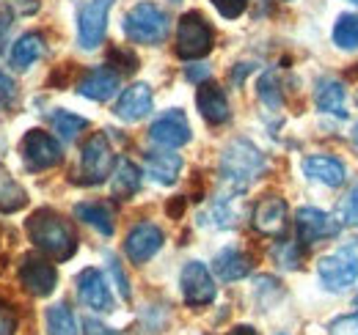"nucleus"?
Listing matches in <instances>:
<instances>
[{"label":"nucleus","mask_w":358,"mask_h":335,"mask_svg":"<svg viewBox=\"0 0 358 335\" xmlns=\"http://www.w3.org/2000/svg\"><path fill=\"white\" fill-rule=\"evenodd\" d=\"M25 231L31 237V242L47 253L55 261H69L78 251V237L75 228L52 209H36L31 214V220L25 223Z\"/></svg>","instance_id":"obj_1"},{"label":"nucleus","mask_w":358,"mask_h":335,"mask_svg":"<svg viewBox=\"0 0 358 335\" xmlns=\"http://www.w3.org/2000/svg\"><path fill=\"white\" fill-rule=\"evenodd\" d=\"M265 154L245 137H234L221 154V176L231 193H245L262 173H265Z\"/></svg>","instance_id":"obj_2"},{"label":"nucleus","mask_w":358,"mask_h":335,"mask_svg":"<svg viewBox=\"0 0 358 335\" xmlns=\"http://www.w3.org/2000/svg\"><path fill=\"white\" fill-rule=\"evenodd\" d=\"M124 36L135 44H160L169 36V14L152 3L141 0L124 14Z\"/></svg>","instance_id":"obj_3"},{"label":"nucleus","mask_w":358,"mask_h":335,"mask_svg":"<svg viewBox=\"0 0 358 335\" xmlns=\"http://www.w3.org/2000/svg\"><path fill=\"white\" fill-rule=\"evenodd\" d=\"M317 275L328 292H348L358 281V253L353 248H339L331 255H322L317 264Z\"/></svg>","instance_id":"obj_4"},{"label":"nucleus","mask_w":358,"mask_h":335,"mask_svg":"<svg viewBox=\"0 0 358 335\" xmlns=\"http://www.w3.org/2000/svg\"><path fill=\"white\" fill-rule=\"evenodd\" d=\"M116 165V154L105 132H94L80 149V181L83 184H102Z\"/></svg>","instance_id":"obj_5"},{"label":"nucleus","mask_w":358,"mask_h":335,"mask_svg":"<svg viewBox=\"0 0 358 335\" xmlns=\"http://www.w3.org/2000/svg\"><path fill=\"white\" fill-rule=\"evenodd\" d=\"M213 50V28L199 11H187L177 25V55L185 61L204 58Z\"/></svg>","instance_id":"obj_6"},{"label":"nucleus","mask_w":358,"mask_h":335,"mask_svg":"<svg viewBox=\"0 0 358 335\" xmlns=\"http://www.w3.org/2000/svg\"><path fill=\"white\" fill-rule=\"evenodd\" d=\"M20 151H22V163L31 173H42L55 168L64 160V151H61V143L45 132V129H31L25 132L22 143H20Z\"/></svg>","instance_id":"obj_7"},{"label":"nucleus","mask_w":358,"mask_h":335,"mask_svg":"<svg viewBox=\"0 0 358 335\" xmlns=\"http://www.w3.org/2000/svg\"><path fill=\"white\" fill-rule=\"evenodd\" d=\"M179 289H182V297H185V302L190 308H204V305H210L218 297L215 278H213V272L201 261H187L182 267Z\"/></svg>","instance_id":"obj_8"},{"label":"nucleus","mask_w":358,"mask_h":335,"mask_svg":"<svg viewBox=\"0 0 358 335\" xmlns=\"http://www.w3.org/2000/svg\"><path fill=\"white\" fill-rule=\"evenodd\" d=\"M190 137H193V132H190V124H187V116L179 107L166 110L149 126V140L157 143L160 149H179V146L190 143Z\"/></svg>","instance_id":"obj_9"},{"label":"nucleus","mask_w":358,"mask_h":335,"mask_svg":"<svg viewBox=\"0 0 358 335\" xmlns=\"http://www.w3.org/2000/svg\"><path fill=\"white\" fill-rule=\"evenodd\" d=\"M113 0H89L83 8H80V17H78V44L83 50H96L102 39H105V31H108V11H110Z\"/></svg>","instance_id":"obj_10"},{"label":"nucleus","mask_w":358,"mask_h":335,"mask_svg":"<svg viewBox=\"0 0 358 335\" xmlns=\"http://www.w3.org/2000/svg\"><path fill=\"white\" fill-rule=\"evenodd\" d=\"M295 228H298V239L301 245H317L320 239H331L342 231V223L322 209L303 207L295 214Z\"/></svg>","instance_id":"obj_11"},{"label":"nucleus","mask_w":358,"mask_h":335,"mask_svg":"<svg viewBox=\"0 0 358 335\" xmlns=\"http://www.w3.org/2000/svg\"><path fill=\"white\" fill-rule=\"evenodd\" d=\"M20 283L25 286V292H31L34 297H50L58 286V272L45 258L28 255L20 264Z\"/></svg>","instance_id":"obj_12"},{"label":"nucleus","mask_w":358,"mask_h":335,"mask_svg":"<svg viewBox=\"0 0 358 335\" xmlns=\"http://www.w3.org/2000/svg\"><path fill=\"white\" fill-rule=\"evenodd\" d=\"M163 242H166V237L155 223H138L127 234V239H124V253H127V258L133 264L141 267L163 248Z\"/></svg>","instance_id":"obj_13"},{"label":"nucleus","mask_w":358,"mask_h":335,"mask_svg":"<svg viewBox=\"0 0 358 335\" xmlns=\"http://www.w3.org/2000/svg\"><path fill=\"white\" fill-rule=\"evenodd\" d=\"M152 105H155L152 88L146 83H133L130 88H124L119 94V99L113 105V113H116V119L135 124V121H141V119H146L152 113Z\"/></svg>","instance_id":"obj_14"},{"label":"nucleus","mask_w":358,"mask_h":335,"mask_svg":"<svg viewBox=\"0 0 358 335\" xmlns=\"http://www.w3.org/2000/svg\"><path fill=\"white\" fill-rule=\"evenodd\" d=\"M78 297L83 299V305H89L96 313H110L113 311V294L108 289L102 272L94 269V267L83 269L78 275Z\"/></svg>","instance_id":"obj_15"},{"label":"nucleus","mask_w":358,"mask_h":335,"mask_svg":"<svg viewBox=\"0 0 358 335\" xmlns=\"http://www.w3.org/2000/svg\"><path fill=\"white\" fill-rule=\"evenodd\" d=\"M287 201L278 198V195H268L262 198L257 207H254V214H251V223L254 228L262 234V237H281L284 228H287Z\"/></svg>","instance_id":"obj_16"},{"label":"nucleus","mask_w":358,"mask_h":335,"mask_svg":"<svg viewBox=\"0 0 358 335\" xmlns=\"http://www.w3.org/2000/svg\"><path fill=\"white\" fill-rule=\"evenodd\" d=\"M119 83H122L119 72H113L108 66H96V69H89L83 75V80L78 83V94L91 99V102H108L119 91Z\"/></svg>","instance_id":"obj_17"},{"label":"nucleus","mask_w":358,"mask_h":335,"mask_svg":"<svg viewBox=\"0 0 358 335\" xmlns=\"http://www.w3.org/2000/svg\"><path fill=\"white\" fill-rule=\"evenodd\" d=\"M196 105H199V113L204 116L207 124H226L231 110H229V99H226L224 88L215 83H201L199 85V94H196Z\"/></svg>","instance_id":"obj_18"},{"label":"nucleus","mask_w":358,"mask_h":335,"mask_svg":"<svg viewBox=\"0 0 358 335\" xmlns=\"http://www.w3.org/2000/svg\"><path fill=\"white\" fill-rule=\"evenodd\" d=\"M314 105L317 110L336 116V119H348V102H345V85L334 77H320L314 83Z\"/></svg>","instance_id":"obj_19"},{"label":"nucleus","mask_w":358,"mask_h":335,"mask_svg":"<svg viewBox=\"0 0 358 335\" xmlns=\"http://www.w3.org/2000/svg\"><path fill=\"white\" fill-rule=\"evenodd\" d=\"M303 173L325 184V187H342L345 179H348V170L342 165V160L336 157H328V154H314V157H306L303 160Z\"/></svg>","instance_id":"obj_20"},{"label":"nucleus","mask_w":358,"mask_h":335,"mask_svg":"<svg viewBox=\"0 0 358 335\" xmlns=\"http://www.w3.org/2000/svg\"><path fill=\"white\" fill-rule=\"evenodd\" d=\"M143 163H146V173H149L157 184H163V187H171L179 179V170H182V157L174 154L171 149L149 151V154L143 157Z\"/></svg>","instance_id":"obj_21"},{"label":"nucleus","mask_w":358,"mask_h":335,"mask_svg":"<svg viewBox=\"0 0 358 335\" xmlns=\"http://www.w3.org/2000/svg\"><path fill=\"white\" fill-rule=\"evenodd\" d=\"M213 269H215V275L221 281H226V283L243 281L251 272V258L243 251H237V248H224V251L213 258Z\"/></svg>","instance_id":"obj_22"},{"label":"nucleus","mask_w":358,"mask_h":335,"mask_svg":"<svg viewBox=\"0 0 358 335\" xmlns=\"http://www.w3.org/2000/svg\"><path fill=\"white\" fill-rule=\"evenodd\" d=\"M42 55H45V39H42V34H25V36H20V39L14 42L8 61H11V66H14L17 72H25V69H31Z\"/></svg>","instance_id":"obj_23"},{"label":"nucleus","mask_w":358,"mask_h":335,"mask_svg":"<svg viewBox=\"0 0 358 335\" xmlns=\"http://www.w3.org/2000/svg\"><path fill=\"white\" fill-rule=\"evenodd\" d=\"M75 217L83 220L91 228H96L102 237H113V231H116L113 211H110L108 204H102V201H83V204H78L75 207Z\"/></svg>","instance_id":"obj_24"},{"label":"nucleus","mask_w":358,"mask_h":335,"mask_svg":"<svg viewBox=\"0 0 358 335\" xmlns=\"http://www.w3.org/2000/svg\"><path fill=\"white\" fill-rule=\"evenodd\" d=\"M141 190V170L130 160H119V165L113 170V195L119 201L133 198L135 193Z\"/></svg>","instance_id":"obj_25"},{"label":"nucleus","mask_w":358,"mask_h":335,"mask_svg":"<svg viewBox=\"0 0 358 335\" xmlns=\"http://www.w3.org/2000/svg\"><path fill=\"white\" fill-rule=\"evenodd\" d=\"M47 335H80L78 330V319L72 313V308L66 302H55L45 311Z\"/></svg>","instance_id":"obj_26"},{"label":"nucleus","mask_w":358,"mask_h":335,"mask_svg":"<svg viewBox=\"0 0 358 335\" xmlns=\"http://www.w3.org/2000/svg\"><path fill=\"white\" fill-rule=\"evenodd\" d=\"M50 121H52V129L58 132V137H64V140H75V137L89 126V121H86L83 116L69 113V110H55V113L50 116Z\"/></svg>","instance_id":"obj_27"},{"label":"nucleus","mask_w":358,"mask_h":335,"mask_svg":"<svg viewBox=\"0 0 358 335\" xmlns=\"http://www.w3.org/2000/svg\"><path fill=\"white\" fill-rule=\"evenodd\" d=\"M231 195L226 198V195H221V198H215V204L210 207V211L201 217V223H207V225H213V228H231L234 225V220H237V211H234V207H231Z\"/></svg>","instance_id":"obj_28"},{"label":"nucleus","mask_w":358,"mask_h":335,"mask_svg":"<svg viewBox=\"0 0 358 335\" xmlns=\"http://www.w3.org/2000/svg\"><path fill=\"white\" fill-rule=\"evenodd\" d=\"M334 42L342 50H358V14H342L334 25Z\"/></svg>","instance_id":"obj_29"},{"label":"nucleus","mask_w":358,"mask_h":335,"mask_svg":"<svg viewBox=\"0 0 358 335\" xmlns=\"http://www.w3.org/2000/svg\"><path fill=\"white\" fill-rule=\"evenodd\" d=\"M25 207V190L6 173H0V209L17 211Z\"/></svg>","instance_id":"obj_30"},{"label":"nucleus","mask_w":358,"mask_h":335,"mask_svg":"<svg viewBox=\"0 0 358 335\" xmlns=\"http://www.w3.org/2000/svg\"><path fill=\"white\" fill-rule=\"evenodd\" d=\"M257 94H259V99L268 105L270 110H281V105H284V96H281V85H278V75L270 69L265 72L262 77H259V85H257Z\"/></svg>","instance_id":"obj_31"},{"label":"nucleus","mask_w":358,"mask_h":335,"mask_svg":"<svg viewBox=\"0 0 358 335\" xmlns=\"http://www.w3.org/2000/svg\"><path fill=\"white\" fill-rule=\"evenodd\" d=\"M270 253H273V261L284 269L301 267V245H295V242H275V248Z\"/></svg>","instance_id":"obj_32"},{"label":"nucleus","mask_w":358,"mask_h":335,"mask_svg":"<svg viewBox=\"0 0 358 335\" xmlns=\"http://www.w3.org/2000/svg\"><path fill=\"white\" fill-rule=\"evenodd\" d=\"M213 6L218 8V14H221L224 20H237V17L245 14L248 0H213Z\"/></svg>","instance_id":"obj_33"},{"label":"nucleus","mask_w":358,"mask_h":335,"mask_svg":"<svg viewBox=\"0 0 358 335\" xmlns=\"http://www.w3.org/2000/svg\"><path fill=\"white\" fill-rule=\"evenodd\" d=\"M342 220H345L348 225H356L358 228V184L350 187V193H348L345 201H342Z\"/></svg>","instance_id":"obj_34"},{"label":"nucleus","mask_w":358,"mask_h":335,"mask_svg":"<svg viewBox=\"0 0 358 335\" xmlns=\"http://www.w3.org/2000/svg\"><path fill=\"white\" fill-rule=\"evenodd\" d=\"M110 64H116L119 72H127V75H133L135 69H138V58H135L133 52L122 50V47H113L110 50Z\"/></svg>","instance_id":"obj_35"},{"label":"nucleus","mask_w":358,"mask_h":335,"mask_svg":"<svg viewBox=\"0 0 358 335\" xmlns=\"http://www.w3.org/2000/svg\"><path fill=\"white\" fill-rule=\"evenodd\" d=\"M328 335H358V313L334 319L328 327Z\"/></svg>","instance_id":"obj_36"},{"label":"nucleus","mask_w":358,"mask_h":335,"mask_svg":"<svg viewBox=\"0 0 358 335\" xmlns=\"http://www.w3.org/2000/svg\"><path fill=\"white\" fill-rule=\"evenodd\" d=\"M17 333V313L11 311V305H6L0 299V335H14Z\"/></svg>","instance_id":"obj_37"},{"label":"nucleus","mask_w":358,"mask_h":335,"mask_svg":"<svg viewBox=\"0 0 358 335\" xmlns=\"http://www.w3.org/2000/svg\"><path fill=\"white\" fill-rule=\"evenodd\" d=\"M108 269H110V275H113V281H116V286H119V292L124 299H130V283H127V278H124V272H122V267H119V261L108 253Z\"/></svg>","instance_id":"obj_38"},{"label":"nucleus","mask_w":358,"mask_h":335,"mask_svg":"<svg viewBox=\"0 0 358 335\" xmlns=\"http://www.w3.org/2000/svg\"><path fill=\"white\" fill-rule=\"evenodd\" d=\"M14 99H17V85H14V80L8 75L0 72V110L8 107Z\"/></svg>","instance_id":"obj_39"},{"label":"nucleus","mask_w":358,"mask_h":335,"mask_svg":"<svg viewBox=\"0 0 358 335\" xmlns=\"http://www.w3.org/2000/svg\"><path fill=\"white\" fill-rule=\"evenodd\" d=\"M83 335H119V333H116L113 327L96 322V319H86V322H83Z\"/></svg>","instance_id":"obj_40"},{"label":"nucleus","mask_w":358,"mask_h":335,"mask_svg":"<svg viewBox=\"0 0 358 335\" xmlns=\"http://www.w3.org/2000/svg\"><path fill=\"white\" fill-rule=\"evenodd\" d=\"M185 77H187L190 83H207V77H210V66H204V64L187 66V69H185Z\"/></svg>","instance_id":"obj_41"},{"label":"nucleus","mask_w":358,"mask_h":335,"mask_svg":"<svg viewBox=\"0 0 358 335\" xmlns=\"http://www.w3.org/2000/svg\"><path fill=\"white\" fill-rule=\"evenodd\" d=\"M251 69H254V64H240V69L231 72V80H234V83H243V77H245Z\"/></svg>","instance_id":"obj_42"},{"label":"nucleus","mask_w":358,"mask_h":335,"mask_svg":"<svg viewBox=\"0 0 358 335\" xmlns=\"http://www.w3.org/2000/svg\"><path fill=\"white\" fill-rule=\"evenodd\" d=\"M229 335H259L251 325H237V327H231L229 330Z\"/></svg>","instance_id":"obj_43"},{"label":"nucleus","mask_w":358,"mask_h":335,"mask_svg":"<svg viewBox=\"0 0 358 335\" xmlns=\"http://www.w3.org/2000/svg\"><path fill=\"white\" fill-rule=\"evenodd\" d=\"M353 143H356V149H358V124L353 126Z\"/></svg>","instance_id":"obj_44"},{"label":"nucleus","mask_w":358,"mask_h":335,"mask_svg":"<svg viewBox=\"0 0 358 335\" xmlns=\"http://www.w3.org/2000/svg\"><path fill=\"white\" fill-rule=\"evenodd\" d=\"M348 3H353V6H358V0H348Z\"/></svg>","instance_id":"obj_45"},{"label":"nucleus","mask_w":358,"mask_h":335,"mask_svg":"<svg viewBox=\"0 0 358 335\" xmlns=\"http://www.w3.org/2000/svg\"><path fill=\"white\" fill-rule=\"evenodd\" d=\"M356 302H358V297H356Z\"/></svg>","instance_id":"obj_46"}]
</instances>
